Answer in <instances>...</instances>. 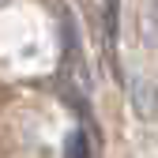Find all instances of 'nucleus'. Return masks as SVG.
Masks as SVG:
<instances>
[{
  "label": "nucleus",
  "instance_id": "obj_1",
  "mask_svg": "<svg viewBox=\"0 0 158 158\" xmlns=\"http://www.w3.org/2000/svg\"><path fill=\"white\" fill-rule=\"evenodd\" d=\"M64 158H90V135L83 128H72L64 139Z\"/></svg>",
  "mask_w": 158,
  "mask_h": 158
},
{
  "label": "nucleus",
  "instance_id": "obj_2",
  "mask_svg": "<svg viewBox=\"0 0 158 158\" xmlns=\"http://www.w3.org/2000/svg\"><path fill=\"white\" fill-rule=\"evenodd\" d=\"M147 27H151V38H158V0H151V19H147Z\"/></svg>",
  "mask_w": 158,
  "mask_h": 158
}]
</instances>
